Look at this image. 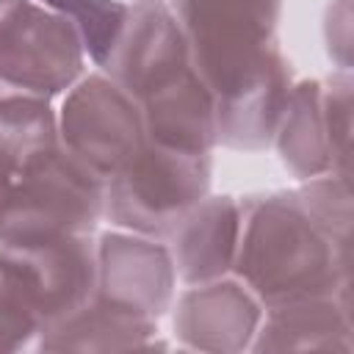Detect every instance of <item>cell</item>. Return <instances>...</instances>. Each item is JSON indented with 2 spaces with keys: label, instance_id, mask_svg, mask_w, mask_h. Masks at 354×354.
Wrapping results in <instances>:
<instances>
[{
  "label": "cell",
  "instance_id": "1",
  "mask_svg": "<svg viewBox=\"0 0 354 354\" xmlns=\"http://www.w3.org/2000/svg\"><path fill=\"white\" fill-rule=\"evenodd\" d=\"M232 268L266 307L348 296V180L321 174L293 191L246 196L241 202V235Z\"/></svg>",
  "mask_w": 354,
  "mask_h": 354
},
{
  "label": "cell",
  "instance_id": "2",
  "mask_svg": "<svg viewBox=\"0 0 354 354\" xmlns=\"http://www.w3.org/2000/svg\"><path fill=\"white\" fill-rule=\"evenodd\" d=\"M171 11L213 105L288 66L277 41L282 0H174Z\"/></svg>",
  "mask_w": 354,
  "mask_h": 354
},
{
  "label": "cell",
  "instance_id": "3",
  "mask_svg": "<svg viewBox=\"0 0 354 354\" xmlns=\"http://www.w3.org/2000/svg\"><path fill=\"white\" fill-rule=\"evenodd\" d=\"M210 174V152H185L144 138L127 163L105 180L102 216L127 232L166 238L180 216L207 196Z\"/></svg>",
  "mask_w": 354,
  "mask_h": 354
},
{
  "label": "cell",
  "instance_id": "4",
  "mask_svg": "<svg viewBox=\"0 0 354 354\" xmlns=\"http://www.w3.org/2000/svg\"><path fill=\"white\" fill-rule=\"evenodd\" d=\"M102 207L105 180L58 141L19 169L0 218V241L44 232L91 235Z\"/></svg>",
  "mask_w": 354,
  "mask_h": 354
},
{
  "label": "cell",
  "instance_id": "5",
  "mask_svg": "<svg viewBox=\"0 0 354 354\" xmlns=\"http://www.w3.org/2000/svg\"><path fill=\"white\" fill-rule=\"evenodd\" d=\"M0 277L19 293L44 329L94 296L97 243L86 232L3 238Z\"/></svg>",
  "mask_w": 354,
  "mask_h": 354
},
{
  "label": "cell",
  "instance_id": "6",
  "mask_svg": "<svg viewBox=\"0 0 354 354\" xmlns=\"http://www.w3.org/2000/svg\"><path fill=\"white\" fill-rule=\"evenodd\" d=\"M282 166L313 180L337 174L348 180L351 155V80L346 72L326 80H301L290 88L274 133Z\"/></svg>",
  "mask_w": 354,
  "mask_h": 354
},
{
  "label": "cell",
  "instance_id": "7",
  "mask_svg": "<svg viewBox=\"0 0 354 354\" xmlns=\"http://www.w3.org/2000/svg\"><path fill=\"white\" fill-rule=\"evenodd\" d=\"M83 75V44L69 19L25 0L0 22V91L53 100Z\"/></svg>",
  "mask_w": 354,
  "mask_h": 354
},
{
  "label": "cell",
  "instance_id": "8",
  "mask_svg": "<svg viewBox=\"0 0 354 354\" xmlns=\"http://www.w3.org/2000/svg\"><path fill=\"white\" fill-rule=\"evenodd\" d=\"M144 138L136 100L105 72L80 77L64 97L58 141L102 180H111Z\"/></svg>",
  "mask_w": 354,
  "mask_h": 354
},
{
  "label": "cell",
  "instance_id": "9",
  "mask_svg": "<svg viewBox=\"0 0 354 354\" xmlns=\"http://www.w3.org/2000/svg\"><path fill=\"white\" fill-rule=\"evenodd\" d=\"M174 263L163 243L138 232H102L97 238L94 301L124 315L155 321L174 299Z\"/></svg>",
  "mask_w": 354,
  "mask_h": 354
},
{
  "label": "cell",
  "instance_id": "10",
  "mask_svg": "<svg viewBox=\"0 0 354 354\" xmlns=\"http://www.w3.org/2000/svg\"><path fill=\"white\" fill-rule=\"evenodd\" d=\"M185 66H191V55L174 11L163 0H138L130 6L102 69L133 100H141Z\"/></svg>",
  "mask_w": 354,
  "mask_h": 354
},
{
  "label": "cell",
  "instance_id": "11",
  "mask_svg": "<svg viewBox=\"0 0 354 354\" xmlns=\"http://www.w3.org/2000/svg\"><path fill=\"white\" fill-rule=\"evenodd\" d=\"M263 307L257 296L235 279L191 285L174 304V335L199 351H243L252 346Z\"/></svg>",
  "mask_w": 354,
  "mask_h": 354
},
{
  "label": "cell",
  "instance_id": "12",
  "mask_svg": "<svg viewBox=\"0 0 354 354\" xmlns=\"http://www.w3.org/2000/svg\"><path fill=\"white\" fill-rule=\"evenodd\" d=\"M241 235V202L232 196H205L169 230L174 274L185 285H199L232 271Z\"/></svg>",
  "mask_w": 354,
  "mask_h": 354
},
{
  "label": "cell",
  "instance_id": "13",
  "mask_svg": "<svg viewBox=\"0 0 354 354\" xmlns=\"http://www.w3.org/2000/svg\"><path fill=\"white\" fill-rule=\"evenodd\" d=\"M136 105L149 141L185 152H210L216 147L213 94L194 64L136 100Z\"/></svg>",
  "mask_w": 354,
  "mask_h": 354
},
{
  "label": "cell",
  "instance_id": "14",
  "mask_svg": "<svg viewBox=\"0 0 354 354\" xmlns=\"http://www.w3.org/2000/svg\"><path fill=\"white\" fill-rule=\"evenodd\" d=\"M348 296L301 299L268 307L257 326L254 351H351Z\"/></svg>",
  "mask_w": 354,
  "mask_h": 354
},
{
  "label": "cell",
  "instance_id": "15",
  "mask_svg": "<svg viewBox=\"0 0 354 354\" xmlns=\"http://www.w3.org/2000/svg\"><path fill=\"white\" fill-rule=\"evenodd\" d=\"M155 335V321H141L88 299L72 315L44 326L39 346L44 351H130L152 348Z\"/></svg>",
  "mask_w": 354,
  "mask_h": 354
},
{
  "label": "cell",
  "instance_id": "16",
  "mask_svg": "<svg viewBox=\"0 0 354 354\" xmlns=\"http://www.w3.org/2000/svg\"><path fill=\"white\" fill-rule=\"evenodd\" d=\"M58 144V116L50 100L0 91V158L17 169Z\"/></svg>",
  "mask_w": 354,
  "mask_h": 354
},
{
  "label": "cell",
  "instance_id": "17",
  "mask_svg": "<svg viewBox=\"0 0 354 354\" xmlns=\"http://www.w3.org/2000/svg\"><path fill=\"white\" fill-rule=\"evenodd\" d=\"M41 3L50 11L61 14L64 19H69L75 33L80 36L83 53H88V58L97 66H105L130 6L119 0H41Z\"/></svg>",
  "mask_w": 354,
  "mask_h": 354
},
{
  "label": "cell",
  "instance_id": "18",
  "mask_svg": "<svg viewBox=\"0 0 354 354\" xmlns=\"http://www.w3.org/2000/svg\"><path fill=\"white\" fill-rule=\"evenodd\" d=\"M39 332L41 324L33 315V310L0 277V351H17L28 346Z\"/></svg>",
  "mask_w": 354,
  "mask_h": 354
},
{
  "label": "cell",
  "instance_id": "19",
  "mask_svg": "<svg viewBox=\"0 0 354 354\" xmlns=\"http://www.w3.org/2000/svg\"><path fill=\"white\" fill-rule=\"evenodd\" d=\"M14 183H17V169H14V166H8V163L0 158V218H3L6 205H8V199H11Z\"/></svg>",
  "mask_w": 354,
  "mask_h": 354
},
{
  "label": "cell",
  "instance_id": "20",
  "mask_svg": "<svg viewBox=\"0 0 354 354\" xmlns=\"http://www.w3.org/2000/svg\"><path fill=\"white\" fill-rule=\"evenodd\" d=\"M22 3H25V0H0V22H3L17 6H22Z\"/></svg>",
  "mask_w": 354,
  "mask_h": 354
},
{
  "label": "cell",
  "instance_id": "21",
  "mask_svg": "<svg viewBox=\"0 0 354 354\" xmlns=\"http://www.w3.org/2000/svg\"><path fill=\"white\" fill-rule=\"evenodd\" d=\"M136 3H138V0H136Z\"/></svg>",
  "mask_w": 354,
  "mask_h": 354
}]
</instances>
